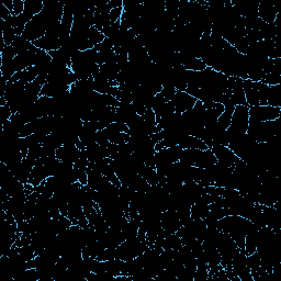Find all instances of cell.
Returning a JSON list of instances; mask_svg holds the SVG:
<instances>
[{"instance_id": "cell-1", "label": "cell", "mask_w": 281, "mask_h": 281, "mask_svg": "<svg viewBox=\"0 0 281 281\" xmlns=\"http://www.w3.org/2000/svg\"><path fill=\"white\" fill-rule=\"evenodd\" d=\"M253 223L243 217L228 216L218 222V229L222 233L228 234L232 239L240 250H244L245 238L252 229Z\"/></svg>"}, {"instance_id": "cell-2", "label": "cell", "mask_w": 281, "mask_h": 281, "mask_svg": "<svg viewBox=\"0 0 281 281\" xmlns=\"http://www.w3.org/2000/svg\"><path fill=\"white\" fill-rule=\"evenodd\" d=\"M280 126V118L264 122H250L246 134L257 143H265L279 135Z\"/></svg>"}, {"instance_id": "cell-3", "label": "cell", "mask_w": 281, "mask_h": 281, "mask_svg": "<svg viewBox=\"0 0 281 281\" xmlns=\"http://www.w3.org/2000/svg\"><path fill=\"white\" fill-rule=\"evenodd\" d=\"M249 110H250L249 106L235 107L232 114V120H231V125L227 130V134L230 142L233 141L235 137L247 133V129H249V124H250Z\"/></svg>"}, {"instance_id": "cell-4", "label": "cell", "mask_w": 281, "mask_h": 281, "mask_svg": "<svg viewBox=\"0 0 281 281\" xmlns=\"http://www.w3.org/2000/svg\"><path fill=\"white\" fill-rule=\"evenodd\" d=\"M250 122H264L273 121L281 117V108L272 106L250 107Z\"/></svg>"}, {"instance_id": "cell-5", "label": "cell", "mask_w": 281, "mask_h": 281, "mask_svg": "<svg viewBox=\"0 0 281 281\" xmlns=\"http://www.w3.org/2000/svg\"><path fill=\"white\" fill-rule=\"evenodd\" d=\"M170 102L173 103L176 112L183 114L184 112L188 111V110L195 107L197 99L195 97H192L191 95H189L188 92L177 90Z\"/></svg>"}, {"instance_id": "cell-6", "label": "cell", "mask_w": 281, "mask_h": 281, "mask_svg": "<svg viewBox=\"0 0 281 281\" xmlns=\"http://www.w3.org/2000/svg\"><path fill=\"white\" fill-rule=\"evenodd\" d=\"M211 150L216 156L218 163L227 165L229 167H233L240 161V158L235 155L234 152L229 146L224 145H213Z\"/></svg>"}, {"instance_id": "cell-7", "label": "cell", "mask_w": 281, "mask_h": 281, "mask_svg": "<svg viewBox=\"0 0 281 281\" xmlns=\"http://www.w3.org/2000/svg\"><path fill=\"white\" fill-rule=\"evenodd\" d=\"M81 152L82 151H80L76 145L67 144L58 148L56 153H55V157H56L59 162L74 165L77 161H79V158L81 157Z\"/></svg>"}, {"instance_id": "cell-8", "label": "cell", "mask_w": 281, "mask_h": 281, "mask_svg": "<svg viewBox=\"0 0 281 281\" xmlns=\"http://www.w3.org/2000/svg\"><path fill=\"white\" fill-rule=\"evenodd\" d=\"M258 16L264 22V23L272 24L276 20L277 15L280 13L279 10L275 7L274 4L268 2H260L258 3Z\"/></svg>"}, {"instance_id": "cell-9", "label": "cell", "mask_w": 281, "mask_h": 281, "mask_svg": "<svg viewBox=\"0 0 281 281\" xmlns=\"http://www.w3.org/2000/svg\"><path fill=\"white\" fill-rule=\"evenodd\" d=\"M32 43L35 47L43 49V51H45V52L56 51V49H59L60 47H62V43H60L59 38L47 35V34H45L41 38H38V40L32 42Z\"/></svg>"}, {"instance_id": "cell-10", "label": "cell", "mask_w": 281, "mask_h": 281, "mask_svg": "<svg viewBox=\"0 0 281 281\" xmlns=\"http://www.w3.org/2000/svg\"><path fill=\"white\" fill-rule=\"evenodd\" d=\"M181 148H194V150H200V151H206L208 150V145L202 140H200L199 137H196L194 135H186L183 139L180 140L179 144Z\"/></svg>"}, {"instance_id": "cell-11", "label": "cell", "mask_w": 281, "mask_h": 281, "mask_svg": "<svg viewBox=\"0 0 281 281\" xmlns=\"http://www.w3.org/2000/svg\"><path fill=\"white\" fill-rule=\"evenodd\" d=\"M218 163L216 156L212 152L211 148H208L206 151H201L200 155L198 157L197 162L195 164V167L198 168H208L211 167L213 165H216Z\"/></svg>"}, {"instance_id": "cell-12", "label": "cell", "mask_w": 281, "mask_h": 281, "mask_svg": "<svg viewBox=\"0 0 281 281\" xmlns=\"http://www.w3.org/2000/svg\"><path fill=\"white\" fill-rule=\"evenodd\" d=\"M267 106L281 108V85L269 86Z\"/></svg>"}, {"instance_id": "cell-13", "label": "cell", "mask_w": 281, "mask_h": 281, "mask_svg": "<svg viewBox=\"0 0 281 281\" xmlns=\"http://www.w3.org/2000/svg\"><path fill=\"white\" fill-rule=\"evenodd\" d=\"M235 107L236 106H233V104H225L224 106V111L218 119V125L222 130H228L231 125V120H232V114Z\"/></svg>"}, {"instance_id": "cell-14", "label": "cell", "mask_w": 281, "mask_h": 281, "mask_svg": "<svg viewBox=\"0 0 281 281\" xmlns=\"http://www.w3.org/2000/svg\"><path fill=\"white\" fill-rule=\"evenodd\" d=\"M44 7V1L42 0H24V11L23 12L27 14L30 18L41 13Z\"/></svg>"}, {"instance_id": "cell-15", "label": "cell", "mask_w": 281, "mask_h": 281, "mask_svg": "<svg viewBox=\"0 0 281 281\" xmlns=\"http://www.w3.org/2000/svg\"><path fill=\"white\" fill-rule=\"evenodd\" d=\"M208 279H209L208 264H197L194 281H208Z\"/></svg>"}, {"instance_id": "cell-16", "label": "cell", "mask_w": 281, "mask_h": 281, "mask_svg": "<svg viewBox=\"0 0 281 281\" xmlns=\"http://www.w3.org/2000/svg\"><path fill=\"white\" fill-rule=\"evenodd\" d=\"M11 115H12V111H11L10 107L8 106H0V119H1V125L10 120Z\"/></svg>"}, {"instance_id": "cell-17", "label": "cell", "mask_w": 281, "mask_h": 281, "mask_svg": "<svg viewBox=\"0 0 281 281\" xmlns=\"http://www.w3.org/2000/svg\"><path fill=\"white\" fill-rule=\"evenodd\" d=\"M24 11V0H13L12 15H20Z\"/></svg>"}, {"instance_id": "cell-18", "label": "cell", "mask_w": 281, "mask_h": 281, "mask_svg": "<svg viewBox=\"0 0 281 281\" xmlns=\"http://www.w3.org/2000/svg\"><path fill=\"white\" fill-rule=\"evenodd\" d=\"M11 15H12V13L10 12V10L5 8L2 3L0 4V20L2 21L8 20Z\"/></svg>"}, {"instance_id": "cell-19", "label": "cell", "mask_w": 281, "mask_h": 281, "mask_svg": "<svg viewBox=\"0 0 281 281\" xmlns=\"http://www.w3.org/2000/svg\"><path fill=\"white\" fill-rule=\"evenodd\" d=\"M5 8H7L8 10H10V12L12 13L13 12V1L12 0H9V1H2L1 2Z\"/></svg>"}]
</instances>
